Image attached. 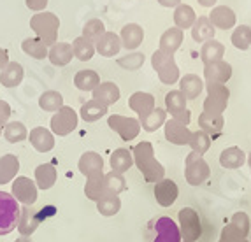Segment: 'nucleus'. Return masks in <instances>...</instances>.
<instances>
[{"label": "nucleus", "mask_w": 251, "mask_h": 242, "mask_svg": "<svg viewBox=\"0 0 251 242\" xmlns=\"http://www.w3.org/2000/svg\"><path fill=\"white\" fill-rule=\"evenodd\" d=\"M42 218H46V213L41 211H34V209H30L28 205L20 209V219H18V230H20V234L23 237H28L32 235L37 230V226L41 225Z\"/></svg>", "instance_id": "obj_12"}, {"label": "nucleus", "mask_w": 251, "mask_h": 242, "mask_svg": "<svg viewBox=\"0 0 251 242\" xmlns=\"http://www.w3.org/2000/svg\"><path fill=\"white\" fill-rule=\"evenodd\" d=\"M204 90V81L197 74H186L179 79V92L186 97V100H195Z\"/></svg>", "instance_id": "obj_27"}, {"label": "nucleus", "mask_w": 251, "mask_h": 242, "mask_svg": "<svg viewBox=\"0 0 251 242\" xmlns=\"http://www.w3.org/2000/svg\"><path fill=\"white\" fill-rule=\"evenodd\" d=\"M111 169L113 172H118V174H123V172L128 170L132 165H134V158H132V151L125 149V147H120L111 155Z\"/></svg>", "instance_id": "obj_37"}, {"label": "nucleus", "mask_w": 251, "mask_h": 242, "mask_svg": "<svg viewBox=\"0 0 251 242\" xmlns=\"http://www.w3.org/2000/svg\"><path fill=\"white\" fill-rule=\"evenodd\" d=\"M199 126H201L202 132H205L211 137H216L223 132V126H225V120H223V114L218 113H205L202 111V114L199 116Z\"/></svg>", "instance_id": "obj_21"}, {"label": "nucleus", "mask_w": 251, "mask_h": 242, "mask_svg": "<svg viewBox=\"0 0 251 242\" xmlns=\"http://www.w3.org/2000/svg\"><path fill=\"white\" fill-rule=\"evenodd\" d=\"M155 232H156V237L153 242H181L179 226L169 216H162L160 219H156Z\"/></svg>", "instance_id": "obj_14"}, {"label": "nucleus", "mask_w": 251, "mask_h": 242, "mask_svg": "<svg viewBox=\"0 0 251 242\" xmlns=\"http://www.w3.org/2000/svg\"><path fill=\"white\" fill-rule=\"evenodd\" d=\"M230 41H232V44H234V48H237V49H241V51L250 49V46H251V26H248V25L237 26V28L234 30V34H232Z\"/></svg>", "instance_id": "obj_48"}, {"label": "nucleus", "mask_w": 251, "mask_h": 242, "mask_svg": "<svg viewBox=\"0 0 251 242\" xmlns=\"http://www.w3.org/2000/svg\"><path fill=\"white\" fill-rule=\"evenodd\" d=\"M132 158H134L135 167L144 175L146 183H158L165 177V169L155 158V151H153L151 142L143 141L135 144L134 149H132Z\"/></svg>", "instance_id": "obj_1"}, {"label": "nucleus", "mask_w": 251, "mask_h": 242, "mask_svg": "<svg viewBox=\"0 0 251 242\" xmlns=\"http://www.w3.org/2000/svg\"><path fill=\"white\" fill-rule=\"evenodd\" d=\"M79 114L86 123H93V121H99L100 118H104L107 114V107L92 98V100H88L86 104L81 105Z\"/></svg>", "instance_id": "obj_38"}, {"label": "nucleus", "mask_w": 251, "mask_h": 242, "mask_svg": "<svg viewBox=\"0 0 251 242\" xmlns=\"http://www.w3.org/2000/svg\"><path fill=\"white\" fill-rule=\"evenodd\" d=\"M179 218V225H181V239L188 242H195L202 235V225H201V218L199 214L190 207H184L177 214Z\"/></svg>", "instance_id": "obj_8"}, {"label": "nucleus", "mask_w": 251, "mask_h": 242, "mask_svg": "<svg viewBox=\"0 0 251 242\" xmlns=\"http://www.w3.org/2000/svg\"><path fill=\"white\" fill-rule=\"evenodd\" d=\"M214 35H216V28L213 26V23L209 21V18L199 16L192 26L193 41L195 42H207V41H213Z\"/></svg>", "instance_id": "obj_28"}, {"label": "nucleus", "mask_w": 251, "mask_h": 242, "mask_svg": "<svg viewBox=\"0 0 251 242\" xmlns=\"http://www.w3.org/2000/svg\"><path fill=\"white\" fill-rule=\"evenodd\" d=\"M188 146L192 147L193 153L197 155H204L207 153V149L211 147V135H207L202 130H197V132H192V139H190Z\"/></svg>", "instance_id": "obj_47"}, {"label": "nucleus", "mask_w": 251, "mask_h": 242, "mask_svg": "<svg viewBox=\"0 0 251 242\" xmlns=\"http://www.w3.org/2000/svg\"><path fill=\"white\" fill-rule=\"evenodd\" d=\"M35 181H37V188L41 190H50L56 183V169L53 167V163H42L35 169Z\"/></svg>", "instance_id": "obj_33"}, {"label": "nucleus", "mask_w": 251, "mask_h": 242, "mask_svg": "<svg viewBox=\"0 0 251 242\" xmlns=\"http://www.w3.org/2000/svg\"><path fill=\"white\" fill-rule=\"evenodd\" d=\"M16 242H32L28 237H20V239H16Z\"/></svg>", "instance_id": "obj_57"}, {"label": "nucleus", "mask_w": 251, "mask_h": 242, "mask_svg": "<svg viewBox=\"0 0 251 242\" xmlns=\"http://www.w3.org/2000/svg\"><path fill=\"white\" fill-rule=\"evenodd\" d=\"M122 49V39L120 35H116L114 32H105L99 41L95 42V51L105 58H111L114 54L120 53Z\"/></svg>", "instance_id": "obj_22"}, {"label": "nucleus", "mask_w": 251, "mask_h": 242, "mask_svg": "<svg viewBox=\"0 0 251 242\" xmlns=\"http://www.w3.org/2000/svg\"><path fill=\"white\" fill-rule=\"evenodd\" d=\"M28 141L39 153H48V151H51L54 147L53 132H50L44 126H37V128L32 130L28 135Z\"/></svg>", "instance_id": "obj_25"}, {"label": "nucleus", "mask_w": 251, "mask_h": 242, "mask_svg": "<svg viewBox=\"0 0 251 242\" xmlns=\"http://www.w3.org/2000/svg\"><path fill=\"white\" fill-rule=\"evenodd\" d=\"M120 97H122L120 95V88H118L116 83H111V81L100 83L93 90V100L100 102L105 107L116 104V102L120 100Z\"/></svg>", "instance_id": "obj_23"}, {"label": "nucleus", "mask_w": 251, "mask_h": 242, "mask_svg": "<svg viewBox=\"0 0 251 242\" xmlns=\"http://www.w3.org/2000/svg\"><path fill=\"white\" fill-rule=\"evenodd\" d=\"M30 28L34 30L35 35L46 46H53V44H56V39H58L60 20L54 13H46V11L35 13L30 18Z\"/></svg>", "instance_id": "obj_2"}, {"label": "nucleus", "mask_w": 251, "mask_h": 242, "mask_svg": "<svg viewBox=\"0 0 251 242\" xmlns=\"http://www.w3.org/2000/svg\"><path fill=\"white\" fill-rule=\"evenodd\" d=\"M211 175V169L204 158L197 153H188L184 160V179L190 186H201Z\"/></svg>", "instance_id": "obj_5"}, {"label": "nucleus", "mask_w": 251, "mask_h": 242, "mask_svg": "<svg viewBox=\"0 0 251 242\" xmlns=\"http://www.w3.org/2000/svg\"><path fill=\"white\" fill-rule=\"evenodd\" d=\"M120 39H122V46L125 48L126 51H135L144 41L143 26L137 25V23H128V25H125L122 28Z\"/></svg>", "instance_id": "obj_18"}, {"label": "nucleus", "mask_w": 251, "mask_h": 242, "mask_svg": "<svg viewBox=\"0 0 251 242\" xmlns=\"http://www.w3.org/2000/svg\"><path fill=\"white\" fill-rule=\"evenodd\" d=\"M11 105L7 104L5 100H0V126L7 125L9 118H11Z\"/></svg>", "instance_id": "obj_52"}, {"label": "nucleus", "mask_w": 251, "mask_h": 242, "mask_svg": "<svg viewBox=\"0 0 251 242\" xmlns=\"http://www.w3.org/2000/svg\"><path fill=\"white\" fill-rule=\"evenodd\" d=\"M246 162V155H244V151L237 146H232V147H226V149L222 151V155H220V163H222L223 169H239L243 167V163Z\"/></svg>", "instance_id": "obj_31"}, {"label": "nucleus", "mask_w": 251, "mask_h": 242, "mask_svg": "<svg viewBox=\"0 0 251 242\" xmlns=\"http://www.w3.org/2000/svg\"><path fill=\"white\" fill-rule=\"evenodd\" d=\"M232 77V65L228 62L207 63L204 67L205 84H225Z\"/></svg>", "instance_id": "obj_13"}, {"label": "nucleus", "mask_w": 251, "mask_h": 242, "mask_svg": "<svg viewBox=\"0 0 251 242\" xmlns=\"http://www.w3.org/2000/svg\"><path fill=\"white\" fill-rule=\"evenodd\" d=\"M105 32H107V30H105L104 21L97 20V18L88 20L83 26V37L88 39V41H92V42H97L99 39L102 37V35L105 34Z\"/></svg>", "instance_id": "obj_46"}, {"label": "nucleus", "mask_w": 251, "mask_h": 242, "mask_svg": "<svg viewBox=\"0 0 251 242\" xmlns=\"http://www.w3.org/2000/svg\"><path fill=\"white\" fill-rule=\"evenodd\" d=\"M205 88H207V97L204 100V111L223 114V111H226L228 97H230L228 88L225 84H205Z\"/></svg>", "instance_id": "obj_6"}, {"label": "nucleus", "mask_w": 251, "mask_h": 242, "mask_svg": "<svg viewBox=\"0 0 251 242\" xmlns=\"http://www.w3.org/2000/svg\"><path fill=\"white\" fill-rule=\"evenodd\" d=\"M39 107L48 113H56L58 109L63 107V97L62 93L54 92V90H48L39 97Z\"/></svg>", "instance_id": "obj_40"}, {"label": "nucleus", "mask_w": 251, "mask_h": 242, "mask_svg": "<svg viewBox=\"0 0 251 242\" xmlns=\"http://www.w3.org/2000/svg\"><path fill=\"white\" fill-rule=\"evenodd\" d=\"M181 242H188V241H181Z\"/></svg>", "instance_id": "obj_61"}, {"label": "nucleus", "mask_w": 251, "mask_h": 242, "mask_svg": "<svg viewBox=\"0 0 251 242\" xmlns=\"http://www.w3.org/2000/svg\"><path fill=\"white\" fill-rule=\"evenodd\" d=\"M248 165H250V169H251V153H250V156H248Z\"/></svg>", "instance_id": "obj_58"}, {"label": "nucleus", "mask_w": 251, "mask_h": 242, "mask_svg": "<svg viewBox=\"0 0 251 242\" xmlns=\"http://www.w3.org/2000/svg\"><path fill=\"white\" fill-rule=\"evenodd\" d=\"M20 160L16 155H5L0 158V184H7L18 177Z\"/></svg>", "instance_id": "obj_30"}, {"label": "nucleus", "mask_w": 251, "mask_h": 242, "mask_svg": "<svg viewBox=\"0 0 251 242\" xmlns=\"http://www.w3.org/2000/svg\"><path fill=\"white\" fill-rule=\"evenodd\" d=\"M144 54L139 53V51H130V53L123 54L118 58V65L125 71H139V69L144 65Z\"/></svg>", "instance_id": "obj_49"}, {"label": "nucleus", "mask_w": 251, "mask_h": 242, "mask_svg": "<svg viewBox=\"0 0 251 242\" xmlns=\"http://www.w3.org/2000/svg\"><path fill=\"white\" fill-rule=\"evenodd\" d=\"M2 128H4V126H0V135H2Z\"/></svg>", "instance_id": "obj_59"}, {"label": "nucleus", "mask_w": 251, "mask_h": 242, "mask_svg": "<svg viewBox=\"0 0 251 242\" xmlns=\"http://www.w3.org/2000/svg\"><path fill=\"white\" fill-rule=\"evenodd\" d=\"M11 195L16 198L18 202L25 205H34L37 202V184L32 179L25 177V175H20L16 177L13 183V190H11Z\"/></svg>", "instance_id": "obj_11"}, {"label": "nucleus", "mask_w": 251, "mask_h": 242, "mask_svg": "<svg viewBox=\"0 0 251 242\" xmlns=\"http://www.w3.org/2000/svg\"><path fill=\"white\" fill-rule=\"evenodd\" d=\"M7 63H9V53L0 48V69H4Z\"/></svg>", "instance_id": "obj_55"}, {"label": "nucleus", "mask_w": 251, "mask_h": 242, "mask_svg": "<svg viewBox=\"0 0 251 242\" xmlns=\"http://www.w3.org/2000/svg\"><path fill=\"white\" fill-rule=\"evenodd\" d=\"M128 105L132 111H135L139 118H144L156 107L155 105V97L146 92H135L134 95L128 98Z\"/></svg>", "instance_id": "obj_20"}, {"label": "nucleus", "mask_w": 251, "mask_h": 242, "mask_svg": "<svg viewBox=\"0 0 251 242\" xmlns=\"http://www.w3.org/2000/svg\"><path fill=\"white\" fill-rule=\"evenodd\" d=\"M230 223H234L239 230H243L246 235L250 234V218H248L246 213H235L234 216H232Z\"/></svg>", "instance_id": "obj_51"}, {"label": "nucleus", "mask_w": 251, "mask_h": 242, "mask_svg": "<svg viewBox=\"0 0 251 242\" xmlns=\"http://www.w3.org/2000/svg\"><path fill=\"white\" fill-rule=\"evenodd\" d=\"M177 195H179V190H177V184L171 179L158 181L155 186V198L162 207H171L174 202L177 200Z\"/></svg>", "instance_id": "obj_17"}, {"label": "nucleus", "mask_w": 251, "mask_h": 242, "mask_svg": "<svg viewBox=\"0 0 251 242\" xmlns=\"http://www.w3.org/2000/svg\"><path fill=\"white\" fill-rule=\"evenodd\" d=\"M184 41V32L183 30H179L177 26H172V28L165 30L162 34V37H160V51H163V53L167 54H174L177 49H179V46L183 44Z\"/></svg>", "instance_id": "obj_24"}, {"label": "nucleus", "mask_w": 251, "mask_h": 242, "mask_svg": "<svg viewBox=\"0 0 251 242\" xmlns=\"http://www.w3.org/2000/svg\"><path fill=\"white\" fill-rule=\"evenodd\" d=\"M107 125L109 128L116 132L123 141H132L139 135L141 132V123H139L137 118H126L122 114H113V116L107 118Z\"/></svg>", "instance_id": "obj_9"}, {"label": "nucleus", "mask_w": 251, "mask_h": 242, "mask_svg": "<svg viewBox=\"0 0 251 242\" xmlns=\"http://www.w3.org/2000/svg\"><path fill=\"white\" fill-rule=\"evenodd\" d=\"M77 167H79L81 174L86 175L88 179H92V177L104 174V160H102V156L99 155V153H95V151H86V153L81 155Z\"/></svg>", "instance_id": "obj_16"}, {"label": "nucleus", "mask_w": 251, "mask_h": 242, "mask_svg": "<svg viewBox=\"0 0 251 242\" xmlns=\"http://www.w3.org/2000/svg\"><path fill=\"white\" fill-rule=\"evenodd\" d=\"M104 184H105V195L111 193V195H118V193H122L126 190V181L122 174H118V172H107L104 174Z\"/></svg>", "instance_id": "obj_45"}, {"label": "nucleus", "mask_w": 251, "mask_h": 242, "mask_svg": "<svg viewBox=\"0 0 251 242\" xmlns=\"http://www.w3.org/2000/svg\"><path fill=\"white\" fill-rule=\"evenodd\" d=\"M75 126H77V113L69 105H63L51 118V132L60 137L74 132Z\"/></svg>", "instance_id": "obj_7"}, {"label": "nucleus", "mask_w": 251, "mask_h": 242, "mask_svg": "<svg viewBox=\"0 0 251 242\" xmlns=\"http://www.w3.org/2000/svg\"><path fill=\"white\" fill-rule=\"evenodd\" d=\"M84 195L90 200L97 202L100 200L102 196L105 195V184H104V174L92 177V179L86 181V186H84Z\"/></svg>", "instance_id": "obj_44"}, {"label": "nucleus", "mask_w": 251, "mask_h": 242, "mask_svg": "<svg viewBox=\"0 0 251 242\" xmlns=\"http://www.w3.org/2000/svg\"><path fill=\"white\" fill-rule=\"evenodd\" d=\"M197 16H195V11H193L192 5L188 4H179L174 9V23L179 30H188L193 26Z\"/></svg>", "instance_id": "obj_35"}, {"label": "nucleus", "mask_w": 251, "mask_h": 242, "mask_svg": "<svg viewBox=\"0 0 251 242\" xmlns=\"http://www.w3.org/2000/svg\"><path fill=\"white\" fill-rule=\"evenodd\" d=\"M23 67H21L18 62H9L4 69H2V74H0V83L5 88H16L23 81Z\"/></svg>", "instance_id": "obj_29"}, {"label": "nucleus", "mask_w": 251, "mask_h": 242, "mask_svg": "<svg viewBox=\"0 0 251 242\" xmlns=\"http://www.w3.org/2000/svg\"><path fill=\"white\" fill-rule=\"evenodd\" d=\"M72 51H74V56L79 62H88L95 54V46H93L92 41H88V39H84L81 35V37L74 39V42H72Z\"/></svg>", "instance_id": "obj_41"}, {"label": "nucleus", "mask_w": 251, "mask_h": 242, "mask_svg": "<svg viewBox=\"0 0 251 242\" xmlns=\"http://www.w3.org/2000/svg\"><path fill=\"white\" fill-rule=\"evenodd\" d=\"M74 84L81 92H93L100 84V75L97 74L95 71H90V69L79 71L74 75Z\"/></svg>", "instance_id": "obj_36"}, {"label": "nucleus", "mask_w": 251, "mask_h": 242, "mask_svg": "<svg viewBox=\"0 0 251 242\" xmlns=\"http://www.w3.org/2000/svg\"><path fill=\"white\" fill-rule=\"evenodd\" d=\"M156 2L163 7H177L181 4V0H156Z\"/></svg>", "instance_id": "obj_54"}, {"label": "nucleus", "mask_w": 251, "mask_h": 242, "mask_svg": "<svg viewBox=\"0 0 251 242\" xmlns=\"http://www.w3.org/2000/svg\"><path fill=\"white\" fill-rule=\"evenodd\" d=\"M120 209H122V200H120V196L118 195H104L100 200H97V211L102 214V216H114V214L120 213Z\"/></svg>", "instance_id": "obj_42"}, {"label": "nucleus", "mask_w": 251, "mask_h": 242, "mask_svg": "<svg viewBox=\"0 0 251 242\" xmlns=\"http://www.w3.org/2000/svg\"><path fill=\"white\" fill-rule=\"evenodd\" d=\"M209 21L213 23L214 28H220V30H230L235 26V13L232 11L230 7H226V5H216L213 7L209 14Z\"/></svg>", "instance_id": "obj_19"}, {"label": "nucleus", "mask_w": 251, "mask_h": 242, "mask_svg": "<svg viewBox=\"0 0 251 242\" xmlns=\"http://www.w3.org/2000/svg\"><path fill=\"white\" fill-rule=\"evenodd\" d=\"M4 137L11 144H16V142H23L28 137V132H26L25 125L21 121H11L4 126Z\"/></svg>", "instance_id": "obj_43"}, {"label": "nucleus", "mask_w": 251, "mask_h": 242, "mask_svg": "<svg viewBox=\"0 0 251 242\" xmlns=\"http://www.w3.org/2000/svg\"><path fill=\"white\" fill-rule=\"evenodd\" d=\"M25 2H26V7H28L30 11H35V13L44 11L48 5V0H25Z\"/></svg>", "instance_id": "obj_53"}, {"label": "nucleus", "mask_w": 251, "mask_h": 242, "mask_svg": "<svg viewBox=\"0 0 251 242\" xmlns=\"http://www.w3.org/2000/svg\"><path fill=\"white\" fill-rule=\"evenodd\" d=\"M163 132H165V139H167L171 144H176V146H186L192 139V132L186 125L179 123L176 120H167L165 125H163Z\"/></svg>", "instance_id": "obj_15"}, {"label": "nucleus", "mask_w": 251, "mask_h": 242, "mask_svg": "<svg viewBox=\"0 0 251 242\" xmlns=\"http://www.w3.org/2000/svg\"><path fill=\"white\" fill-rule=\"evenodd\" d=\"M165 121H167V111L162 107H155L151 111L148 116L144 118H139V123H141V128L146 130V132H156L160 126L165 125Z\"/></svg>", "instance_id": "obj_32"}, {"label": "nucleus", "mask_w": 251, "mask_h": 242, "mask_svg": "<svg viewBox=\"0 0 251 242\" xmlns=\"http://www.w3.org/2000/svg\"><path fill=\"white\" fill-rule=\"evenodd\" d=\"M165 111L171 113L172 120L179 121L183 125H190L192 114L186 109V97L179 90H172L165 95Z\"/></svg>", "instance_id": "obj_10"}, {"label": "nucleus", "mask_w": 251, "mask_h": 242, "mask_svg": "<svg viewBox=\"0 0 251 242\" xmlns=\"http://www.w3.org/2000/svg\"><path fill=\"white\" fill-rule=\"evenodd\" d=\"M223 54H225V46L220 41H207L204 42V46L201 49V60L204 62V65L214 62H222Z\"/></svg>", "instance_id": "obj_34"}, {"label": "nucleus", "mask_w": 251, "mask_h": 242, "mask_svg": "<svg viewBox=\"0 0 251 242\" xmlns=\"http://www.w3.org/2000/svg\"><path fill=\"white\" fill-rule=\"evenodd\" d=\"M248 235L244 234L243 230H239L234 223H228L226 226H223L222 235H220V241L218 242H243Z\"/></svg>", "instance_id": "obj_50"}, {"label": "nucleus", "mask_w": 251, "mask_h": 242, "mask_svg": "<svg viewBox=\"0 0 251 242\" xmlns=\"http://www.w3.org/2000/svg\"><path fill=\"white\" fill-rule=\"evenodd\" d=\"M21 49L28 54L30 58L44 60L48 58V46L39 37H28L21 42Z\"/></svg>", "instance_id": "obj_39"}, {"label": "nucleus", "mask_w": 251, "mask_h": 242, "mask_svg": "<svg viewBox=\"0 0 251 242\" xmlns=\"http://www.w3.org/2000/svg\"><path fill=\"white\" fill-rule=\"evenodd\" d=\"M197 2L202 7H214V4H216L218 0H197Z\"/></svg>", "instance_id": "obj_56"}, {"label": "nucleus", "mask_w": 251, "mask_h": 242, "mask_svg": "<svg viewBox=\"0 0 251 242\" xmlns=\"http://www.w3.org/2000/svg\"><path fill=\"white\" fill-rule=\"evenodd\" d=\"M151 65L158 75L160 83L163 84H174L179 81V67H177L174 54H167L163 51L156 49L151 56Z\"/></svg>", "instance_id": "obj_3"}, {"label": "nucleus", "mask_w": 251, "mask_h": 242, "mask_svg": "<svg viewBox=\"0 0 251 242\" xmlns=\"http://www.w3.org/2000/svg\"><path fill=\"white\" fill-rule=\"evenodd\" d=\"M243 242H250V241H248V239H244V241Z\"/></svg>", "instance_id": "obj_60"}, {"label": "nucleus", "mask_w": 251, "mask_h": 242, "mask_svg": "<svg viewBox=\"0 0 251 242\" xmlns=\"http://www.w3.org/2000/svg\"><path fill=\"white\" fill-rule=\"evenodd\" d=\"M74 56V51H72V44L67 42H56L51 46V49H48V58L53 65L56 67H65L69 65Z\"/></svg>", "instance_id": "obj_26"}, {"label": "nucleus", "mask_w": 251, "mask_h": 242, "mask_svg": "<svg viewBox=\"0 0 251 242\" xmlns=\"http://www.w3.org/2000/svg\"><path fill=\"white\" fill-rule=\"evenodd\" d=\"M20 209L18 200L11 193L0 192V235L11 234L18 226Z\"/></svg>", "instance_id": "obj_4"}]
</instances>
